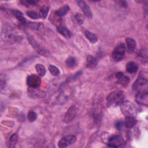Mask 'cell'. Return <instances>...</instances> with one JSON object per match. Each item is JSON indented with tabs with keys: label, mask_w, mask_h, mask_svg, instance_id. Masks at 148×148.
<instances>
[{
	"label": "cell",
	"mask_w": 148,
	"mask_h": 148,
	"mask_svg": "<svg viewBox=\"0 0 148 148\" xmlns=\"http://www.w3.org/2000/svg\"><path fill=\"white\" fill-rule=\"evenodd\" d=\"M1 38L4 41L14 43L21 40V36L14 29L9 25H5L1 31Z\"/></svg>",
	"instance_id": "1"
},
{
	"label": "cell",
	"mask_w": 148,
	"mask_h": 148,
	"mask_svg": "<svg viewBox=\"0 0 148 148\" xmlns=\"http://www.w3.org/2000/svg\"><path fill=\"white\" fill-rule=\"evenodd\" d=\"M125 95L122 91H114L110 92L107 97V106H116L124 101Z\"/></svg>",
	"instance_id": "2"
},
{
	"label": "cell",
	"mask_w": 148,
	"mask_h": 148,
	"mask_svg": "<svg viewBox=\"0 0 148 148\" xmlns=\"http://www.w3.org/2000/svg\"><path fill=\"white\" fill-rule=\"evenodd\" d=\"M122 113L126 116L135 117L137 114V109L135 106L130 101H124L120 105Z\"/></svg>",
	"instance_id": "3"
},
{
	"label": "cell",
	"mask_w": 148,
	"mask_h": 148,
	"mask_svg": "<svg viewBox=\"0 0 148 148\" xmlns=\"http://www.w3.org/2000/svg\"><path fill=\"white\" fill-rule=\"evenodd\" d=\"M147 79L143 77H139L132 85V89L138 92H147Z\"/></svg>",
	"instance_id": "4"
},
{
	"label": "cell",
	"mask_w": 148,
	"mask_h": 148,
	"mask_svg": "<svg viewBox=\"0 0 148 148\" xmlns=\"http://www.w3.org/2000/svg\"><path fill=\"white\" fill-rule=\"evenodd\" d=\"M125 46L124 43H120L117 45L112 52V57L114 60L119 61L122 60L125 57Z\"/></svg>",
	"instance_id": "5"
},
{
	"label": "cell",
	"mask_w": 148,
	"mask_h": 148,
	"mask_svg": "<svg viewBox=\"0 0 148 148\" xmlns=\"http://www.w3.org/2000/svg\"><path fill=\"white\" fill-rule=\"evenodd\" d=\"M123 143V138L121 136L116 135L109 136L106 143L111 147H119Z\"/></svg>",
	"instance_id": "6"
},
{
	"label": "cell",
	"mask_w": 148,
	"mask_h": 148,
	"mask_svg": "<svg viewBox=\"0 0 148 148\" xmlns=\"http://www.w3.org/2000/svg\"><path fill=\"white\" fill-rule=\"evenodd\" d=\"M27 38H28L29 43H31V45L32 46V47L39 54H40L44 56H47L49 54V53L46 50H45L44 48H43L42 46H40L31 35H28L27 36Z\"/></svg>",
	"instance_id": "7"
},
{
	"label": "cell",
	"mask_w": 148,
	"mask_h": 148,
	"mask_svg": "<svg viewBox=\"0 0 148 148\" xmlns=\"http://www.w3.org/2000/svg\"><path fill=\"white\" fill-rule=\"evenodd\" d=\"M76 140V137L75 135H69L62 138L58 142V146L59 147H66L68 146L73 143Z\"/></svg>",
	"instance_id": "8"
},
{
	"label": "cell",
	"mask_w": 148,
	"mask_h": 148,
	"mask_svg": "<svg viewBox=\"0 0 148 148\" xmlns=\"http://www.w3.org/2000/svg\"><path fill=\"white\" fill-rule=\"evenodd\" d=\"M27 83L29 87L38 88L41 83L40 78L35 75H31L28 76Z\"/></svg>",
	"instance_id": "9"
},
{
	"label": "cell",
	"mask_w": 148,
	"mask_h": 148,
	"mask_svg": "<svg viewBox=\"0 0 148 148\" xmlns=\"http://www.w3.org/2000/svg\"><path fill=\"white\" fill-rule=\"evenodd\" d=\"M135 101L139 105L147 106L148 104L147 92H138L135 96Z\"/></svg>",
	"instance_id": "10"
},
{
	"label": "cell",
	"mask_w": 148,
	"mask_h": 148,
	"mask_svg": "<svg viewBox=\"0 0 148 148\" xmlns=\"http://www.w3.org/2000/svg\"><path fill=\"white\" fill-rule=\"evenodd\" d=\"M27 92L29 96L33 98H43L46 95L45 92L38 89V88L29 87L27 90Z\"/></svg>",
	"instance_id": "11"
},
{
	"label": "cell",
	"mask_w": 148,
	"mask_h": 148,
	"mask_svg": "<svg viewBox=\"0 0 148 148\" xmlns=\"http://www.w3.org/2000/svg\"><path fill=\"white\" fill-rule=\"evenodd\" d=\"M76 112H77V109L76 106H71L65 114V116L64 118V122H65L66 123H68L72 121L75 118V117L76 116Z\"/></svg>",
	"instance_id": "12"
},
{
	"label": "cell",
	"mask_w": 148,
	"mask_h": 148,
	"mask_svg": "<svg viewBox=\"0 0 148 148\" xmlns=\"http://www.w3.org/2000/svg\"><path fill=\"white\" fill-rule=\"evenodd\" d=\"M71 94L70 90L68 88H66L65 90H63L58 95L57 98V102L59 104H62L65 103L66 100L69 98L70 94Z\"/></svg>",
	"instance_id": "13"
},
{
	"label": "cell",
	"mask_w": 148,
	"mask_h": 148,
	"mask_svg": "<svg viewBox=\"0 0 148 148\" xmlns=\"http://www.w3.org/2000/svg\"><path fill=\"white\" fill-rule=\"evenodd\" d=\"M77 5L80 6V8L82 9V11L84 13V14L88 18H91L92 16V14L91 12V10L90 9V8L89 6L84 1H77Z\"/></svg>",
	"instance_id": "14"
},
{
	"label": "cell",
	"mask_w": 148,
	"mask_h": 148,
	"mask_svg": "<svg viewBox=\"0 0 148 148\" xmlns=\"http://www.w3.org/2000/svg\"><path fill=\"white\" fill-rule=\"evenodd\" d=\"M116 77L117 79V82L123 87H126L130 81V78L125 76L123 73L121 72H117L116 74Z\"/></svg>",
	"instance_id": "15"
},
{
	"label": "cell",
	"mask_w": 148,
	"mask_h": 148,
	"mask_svg": "<svg viewBox=\"0 0 148 148\" xmlns=\"http://www.w3.org/2000/svg\"><path fill=\"white\" fill-rule=\"evenodd\" d=\"M126 43L128 53H132L134 51L136 46L135 40L131 38H127L126 39Z\"/></svg>",
	"instance_id": "16"
},
{
	"label": "cell",
	"mask_w": 148,
	"mask_h": 148,
	"mask_svg": "<svg viewBox=\"0 0 148 148\" xmlns=\"http://www.w3.org/2000/svg\"><path fill=\"white\" fill-rule=\"evenodd\" d=\"M137 123L136 120L134 117L126 116L124 122V125L128 128H131L134 127Z\"/></svg>",
	"instance_id": "17"
},
{
	"label": "cell",
	"mask_w": 148,
	"mask_h": 148,
	"mask_svg": "<svg viewBox=\"0 0 148 148\" xmlns=\"http://www.w3.org/2000/svg\"><path fill=\"white\" fill-rule=\"evenodd\" d=\"M12 13L21 23L26 24V23H27L26 19L24 17L23 14L20 11L16 10V9H13L12 10Z\"/></svg>",
	"instance_id": "18"
},
{
	"label": "cell",
	"mask_w": 148,
	"mask_h": 148,
	"mask_svg": "<svg viewBox=\"0 0 148 148\" xmlns=\"http://www.w3.org/2000/svg\"><path fill=\"white\" fill-rule=\"evenodd\" d=\"M57 31L60 34H61L64 37L66 38H69L72 35L71 31L68 30V28L64 26L58 27Z\"/></svg>",
	"instance_id": "19"
},
{
	"label": "cell",
	"mask_w": 148,
	"mask_h": 148,
	"mask_svg": "<svg viewBox=\"0 0 148 148\" xmlns=\"http://www.w3.org/2000/svg\"><path fill=\"white\" fill-rule=\"evenodd\" d=\"M86 66L88 68H93L97 64V59L91 56H88L86 58Z\"/></svg>",
	"instance_id": "20"
},
{
	"label": "cell",
	"mask_w": 148,
	"mask_h": 148,
	"mask_svg": "<svg viewBox=\"0 0 148 148\" xmlns=\"http://www.w3.org/2000/svg\"><path fill=\"white\" fill-rule=\"evenodd\" d=\"M138 69V66L134 62H129L126 65V70L129 73H135Z\"/></svg>",
	"instance_id": "21"
},
{
	"label": "cell",
	"mask_w": 148,
	"mask_h": 148,
	"mask_svg": "<svg viewBox=\"0 0 148 148\" xmlns=\"http://www.w3.org/2000/svg\"><path fill=\"white\" fill-rule=\"evenodd\" d=\"M69 9H70V8L68 5H65V6H62L58 10H56L55 14L58 16H63L68 12Z\"/></svg>",
	"instance_id": "22"
},
{
	"label": "cell",
	"mask_w": 148,
	"mask_h": 148,
	"mask_svg": "<svg viewBox=\"0 0 148 148\" xmlns=\"http://www.w3.org/2000/svg\"><path fill=\"white\" fill-rule=\"evenodd\" d=\"M84 35L87 39H88L91 43H95L98 40V37L96 35L90 32V31L86 30L84 32Z\"/></svg>",
	"instance_id": "23"
},
{
	"label": "cell",
	"mask_w": 148,
	"mask_h": 148,
	"mask_svg": "<svg viewBox=\"0 0 148 148\" xmlns=\"http://www.w3.org/2000/svg\"><path fill=\"white\" fill-rule=\"evenodd\" d=\"M35 69L38 73V75L40 76H43L46 73V68L45 67L40 64H37L35 65Z\"/></svg>",
	"instance_id": "24"
},
{
	"label": "cell",
	"mask_w": 148,
	"mask_h": 148,
	"mask_svg": "<svg viewBox=\"0 0 148 148\" xmlns=\"http://www.w3.org/2000/svg\"><path fill=\"white\" fill-rule=\"evenodd\" d=\"M65 63L67 66H68L69 68H73L77 64L76 58L73 57H70L68 58L65 61Z\"/></svg>",
	"instance_id": "25"
},
{
	"label": "cell",
	"mask_w": 148,
	"mask_h": 148,
	"mask_svg": "<svg viewBox=\"0 0 148 148\" xmlns=\"http://www.w3.org/2000/svg\"><path fill=\"white\" fill-rule=\"evenodd\" d=\"M49 8L47 6H42L40 10H39V16L40 17L45 19L46 18V17H47V14H48V12H49Z\"/></svg>",
	"instance_id": "26"
},
{
	"label": "cell",
	"mask_w": 148,
	"mask_h": 148,
	"mask_svg": "<svg viewBox=\"0 0 148 148\" xmlns=\"http://www.w3.org/2000/svg\"><path fill=\"white\" fill-rule=\"evenodd\" d=\"M17 142V136L16 134H13L11 135L9 141V147H14Z\"/></svg>",
	"instance_id": "27"
},
{
	"label": "cell",
	"mask_w": 148,
	"mask_h": 148,
	"mask_svg": "<svg viewBox=\"0 0 148 148\" xmlns=\"http://www.w3.org/2000/svg\"><path fill=\"white\" fill-rule=\"evenodd\" d=\"M49 70L53 76H58L60 73L59 69L53 65H50L49 66Z\"/></svg>",
	"instance_id": "28"
},
{
	"label": "cell",
	"mask_w": 148,
	"mask_h": 148,
	"mask_svg": "<svg viewBox=\"0 0 148 148\" xmlns=\"http://www.w3.org/2000/svg\"><path fill=\"white\" fill-rule=\"evenodd\" d=\"M26 13H27V15L29 17H30L32 19H38L40 17L39 13H38L37 12H36L35 11H33V10L27 11L26 12Z\"/></svg>",
	"instance_id": "29"
},
{
	"label": "cell",
	"mask_w": 148,
	"mask_h": 148,
	"mask_svg": "<svg viewBox=\"0 0 148 148\" xmlns=\"http://www.w3.org/2000/svg\"><path fill=\"white\" fill-rule=\"evenodd\" d=\"M27 119L30 122H33L37 119V114L35 112L31 110L27 115Z\"/></svg>",
	"instance_id": "30"
},
{
	"label": "cell",
	"mask_w": 148,
	"mask_h": 148,
	"mask_svg": "<svg viewBox=\"0 0 148 148\" xmlns=\"http://www.w3.org/2000/svg\"><path fill=\"white\" fill-rule=\"evenodd\" d=\"M75 18L77 20V23L80 24H82L84 23V16L79 13H77L75 15Z\"/></svg>",
	"instance_id": "31"
},
{
	"label": "cell",
	"mask_w": 148,
	"mask_h": 148,
	"mask_svg": "<svg viewBox=\"0 0 148 148\" xmlns=\"http://www.w3.org/2000/svg\"><path fill=\"white\" fill-rule=\"evenodd\" d=\"M124 126V123L122 121H117L116 124H115V127L116 128L119 130V131H122L123 129V127Z\"/></svg>",
	"instance_id": "32"
},
{
	"label": "cell",
	"mask_w": 148,
	"mask_h": 148,
	"mask_svg": "<svg viewBox=\"0 0 148 148\" xmlns=\"http://www.w3.org/2000/svg\"><path fill=\"white\" fill-rule=\"evenodd\" d=\"M21 2L23 4H25L24 5H27V6H32V5H35L37 3V2L36 1H21Z\"/></svg>",
	"instance_id": "33"
},
{
	"label": "cell",
	"mask_w": 148,
	"mask_h": 148,
	"mask_svg": "<svg viewBox=\"0 0 148 148\" xmlns=\"http://www.w3.org/2000/svg\"><path fill=\"white\" fill-rule=\"evenodd\" d=\"M5 83H6L5 80H4L3 81L2 79H1V90H2L5 87Z\"/></svg>",
	"instance_id": "34"
},
{
	"label": "cell",
	"mask_w": 148,
	"mask_h": 148,
	"mask_svg": "<svg viewBox=\"0 0 148 148\" xmlns=\"http://www.w3.org/2000/svg\"><path fill=\"white\" fill-rule=\"evenodd\" d=\"M119 2H120V4L123 7H126L127 6V3H126L125 1H120Z\"/></svg>",
	"instance_id": "35"
}]
</instances>
